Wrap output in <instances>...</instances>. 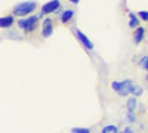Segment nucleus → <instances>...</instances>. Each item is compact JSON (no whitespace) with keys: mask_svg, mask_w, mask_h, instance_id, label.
I'll use <instances>...</instances> for the list:
<instances>
[{"mask_svg":"<svg viewBox=\"0 0 148 133\" xmlns=\"http://www.w3.org/2000/svg\"><path fill=\"white\" fill-rule=\"evenodd\" d=\"M36 9H37V3L36 2H30V0H28V2L18 3L14 8V15L19 16V18H25V16H30Z\"/></svg>","mask_w":148,"mask_h":133,"instance_id":"f257e3e1","label":"nucleus"},{"mask_svg":"<svg viewBox=\"0 0 148 133\" xmlns=\"http://www.w3.org/2000/svg\"><path fill=\"white\" fill-rule=\"evenodd\" d=\"M39 21H40V16L30 15V16L18 19V27L21 30H24L25 33H33V31H36L37 27H39Z\"/></svg>","mask_w":148,"mask_h":133,"instance_id":"f03ea898","label":"nucleus"},{"mask_svg":"<svg viewBox=\"0 0 148 133\" xmlns=\"http://www.w3.org/2000/svg\"><path fill=\"white\" fill-rule=\"evenodd\" d=\"M135 83L132 80H123V81H113L111 83V87L113 90H116V93L119 96H129L132 95Z\"/></svg>","mask_w":148,"mask_h":133,"instance_id":"7ed1b4c3","label":"nucleus"},{"mask_svg":"<svg viewBox=\"0 0 148 133\" xmlns=\"http://www.w3.org/2000/svg\"><path fill=\"white\" fill-rule=\"evenodd\" d=\"M73 31H74V35H76V39L80 42V44L84 47L86 50H92V49H93V43H92V40H90V39H89L82 30L74 28Z\"/></svg>","mask_w":148,"mask_h":133,"instance_id":"20e7f679","label":"nucleus"},{"mask_svg":"<svg viewBox=\"0 0 148 133\" xmlns=\"http://www.w3.org/2000/svg\"><path fill=\"white\" fill-rule=\"evenodd\" d=\"M61 8V2L59 0H49L47 3H45L42 6V12H40V18L45 16V15H49V14H53V12H58Z\"/></svg>","mask_w":148,"mask_h":133,"instance_id":"39448f33","label":"nucleus"},{"mask_svg":"<svg viewBox=\"0 0 148 133\" xmlns=\"http://www.w3.org/2000/svg\"><path fill=\"white\" fill-rule=\"evenodd\" d=\"M42 34L43 37H51V35L53 34V21L51 18H46L42 24Z\"/></svg>","mask_w":148,"mask_h":133,"instance_id":"423d86ee","label":"nucleus"},{"mask_svg":"<svg viewBox=\"0 0 148 133\" xmlns=\"http://www.w3.org/2000/svg\"><path fill=\"white\" fill-rule=\"evenodd\" d=\"M15 24V16L14 15H8L0 18V28H10Z\"/></svg>","mask_w":148,"mask_h":133,"instance_id":"0eeeda50","label":"nucleus"},{"mask_svg":"<svg viewBox=\"0 0 148 133\" xmlns=\"http://www.w3.org/2000/svg\"><path fill=\"white\" fill-rule=\"evenodd\" d=\"M138 98H135V96H132V98L127 99L126 102V108H127V113H132V114H136V108H138Z\"/></svg>","mask_w":148,"mask_h":133,"instance_id":"6e6552de","label":"nucleus"},{"mask_svg":"<svg viewBox=\"0 0 148 133\" xmlns=\"http://www.w3.org/2000/svg\"><path fill=\"white\" fill-rule=\"evenodd\" d=\"M144 35H145V28L144 27H138L135 28V34H133V42L139 44L142 40H144Z\"/></svg>","mask_w":148,"mask_h":133,"instance_id":"1a4fd4ad","label":"nucleus"},{"mask_svg":"<svg viewBox=\"0 0 148 133\" xmlns=\"http://www.w3.org/2000/svg\"><path fill=\"white\" fill-rule=\"evenodd\" d=\"M73 16H74V10L73 9H65L62 14H61V22L67 24V22H70L73 19Z\"/></svg>","mask_w":148,"mask_h":133,"instance_id":"9d476101","label":"nucleus"},{"mask_svg":"<svg viewBox=\"0 0 148 133\" xmlns=\"http://www.w3.org/2000/svg\"><path fill=\"white\" fill-rule=\"evenodd\" d=\"M129 27L130 28H138L139 27V18L136 16V14H129Z\"/></svg>","mask_w":148,"mask_h":133,"instance_id":"9b49d317","label":"nucleus"},{"mask_svg":"<svg viewBox=\"0 0 148 133\" xmlns=\"http://www.w3.org/2000/svg\"><path fill=\"white\" fill-rule=\"evenodd\" d=\"M101 133H119V127L116 124H107L102 127Z\"/></svg>","mask_w":148,"mask_h":133,"instance_id":"f8f14e48","label":"nucleus"},{"mask_svg":"<svg viewBox=\"0 0 148 133\" xmlns=\"http://www.w3.org/2000/svg\"><path fill=\"white\" fill-rule=\"evenodd\" d=\"M142 93H144V87L139 86V84H135V86H133V90H132V95L135 96V98H139Z\"/></svg>","mask_w":148,"mask_h":133,"instance_id":"ddd939ff","label":"nucleus"},{"mask_svg":"<svg viewBox=\"0 0 148 133\" xmlns=\"http://www.w3.org/2000/svg\"><path fill=\"white\" fill-rule=\"evenodd\" d=\"M136 16H138L139 19H142V21H147V22H148V10H138Z\"/></svg>","mask_w":148,"mask_h":133,"instance_id":"4468645a","label":"nucleus"},{"mask_svg":"<svg viewBox=\"0 0 148 133\" xmlns=\"http://www.w3.org/2000/svg\"><path fill=\"white\" fill-rule=\"evenodd\" d=\"M71 133H92L90 129H86V127H74L71 129Z\"/></svg>","mask_w":148,"mask_h":133,"instance_id":"2eb2a0df","label":"nucleus"},{"mask_svg":"<svg viewBox=\"0 0 148 133\" xmlns=\"http://www.w3.org/2000/svg\"><path fill=\"white\" fill-rule=\"evenodd\" d=\"M139 64H141V65L147 70V72H148V56H144V58L141 59V62H139Z\"/></svg>","mask_w":148,"mask_h":133,"instance_id":"dca6fc26","label":"nucleus"},{"mask_svg":"<svg viewBox=\"0 0 148 133\" xmlns=\"http://www.w3.org/2000/svg\"><path fill=\"white\" fill-rule=\"evenodd\" d=\"M127 121L129 123H136V118H135V114H132V113H127Z\"/></svg>","mask_w":148,"mask_h":133,"instance_id":"f3484780","label":"nucleus"},{"mask_svg":"<svg viewBox=\"0 0 148 133\" xmlns=\"http://www.w3.org/2000/svg\"><path fill=\"white\" fill-rule=\"evenodd\" d=\"M119 133H135V130L132 127H125L123 130H119Z\"/></svg>","mask_w":148,"mask_h":133,"instance_id":"a211bd4d","label":"nucleus"},{"mask_svg":"<svg viewBox=\"0 0 148 133\" xmlns=\"http://www.w3.org/2000/svg\"><path fill=\"white\" fill-rule=\"evenodd\" d=\"M70 2H71V3H74V5H77V3L80 2V0H70Z\"/></svg>","mask_w":148,"mask_h":133,"instance_id":"6ab92c4d","label":"nucleus"},{"mask_svg":"<svg viewBox=\"0 0 148 133\" xmlns=\"http://www.w3.org/2000/svg\"><path fill=\"white\" fill-rule=\"evenodd\" d=\"M147 80H148V72H147Z\"/></svg>","mask_w":148,"mask_h":133,"instance_id":"aec40b11","label":"nucleus"},{"mask_svg":"<svg viewBox=\"0 0 148 133\" xmlns=\"http://www.w3.org/2000/svg\"><path fill=\"white\" fill-rule=\"evenodd\" d=\"M147 113H148V108H147Z\"/></svg>","mask_w":148,"mask_h":133,"instance_id":"412c9836","label":"nucleus"}]
</instances>
